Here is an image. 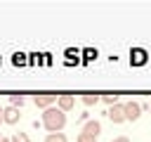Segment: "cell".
Segmentation results:
<instances>
[{
    "instance_id": "11",
    "label": "cell",
    "mask_w": 151,
    "mask_h": 142,
    "mask_svg": "<svg viewBox=\"0 0 151 142\" xmlns=\"http://www.w3.org/2000/svg\"><path fill=\"white\" fill-rule=\"evenodd\" d=\"M45 142H66V135L64 133H47Z\"/></svg>"
},
{
    "instance_id": "12",
    "label": "cell",
    "mask_w": 151,
    "mask_h": 142,
    "mask_svg": "<svg viewBox=\"0 0 151 142\" xmlns=\"http://www.w3.org/2000/svg\"><path fill=\"white\" fill-rule=\"evenodd\" d=\"M9 106H21L24 104V95H19V92H14V95H9Z\"/></svg>"
},
{
    "instance_id": "6",
    "label": "cell",
    "mask_w": 151,
    "mask_h": 142,
    "mask_svg": "<svg viewBox=\"0 0 151 142\" xmlns=\"http://www.w3.org/2000/svg\"><path fill=\"white\" fill-rule=\"evenodd\" d=\"M106 114H109V118H111L113 123H123V121H125V111H123V104H113V106H111Z\"/></svg>"
},
{
    "instance_id": "14",
    "label": "cell",
    "mask_w": 151,
    "mask_h": 142,
    "mask_svg": "<svg viewBox=\"0 0 151 142\" xmlns=\"http://www.w3.org/2000/svg\"><path fill=\"white\" fill-rule=\"evenodd\" d=\"M78 142H97V137L94 135H87V133H80L78 135Z\"/></svg>"
},
{
    "instance_id": "7",
    "label": "cell",
    "mask_w": 151,
    "mask_h": 142,
    "mask_svg": "<svg viewBox=\"0 0 151 142\" xmlns=\"http://www.w3.org/2000/svg\"><path fill=\"white\" fill-rule=\"evenodd\" d=\"M83 133H87V135H94V137H99V133H101V125H99V121H87V123L83 125Z\"/></svg>"
},
{
    "instance_id": "8",
    "label": "cell",
    "mask_w": 151,
    "mask_h": 142,
    "mask_svg": "<svg viewBox=\"0 0 151 142\" xmlns=\"http://www.w3.org/2000/svg\"><path fill=\"white\" fill-rule=\"evenodd\" d=\"M80 99H83V104H85V106H92V104H97V102H99V95H97V92H85Z\"/></svg>"
},
{
    "instance_id": "2",
    "label": "cell",
    "mask_w": 151,
    "mask_h": 142,
    "mask_svg": "<svg viewBox=\"0 0 151 142\" xmlns=\"http://www.w3.org/2000/svg\"><path fill=\"white\" fill-rule=\"evenodd\" d=\"M123 111H125V121H137V118L142 116L139 102H125V104H123Z\"/></svg>"
},
{
    "instance_id": "17",
    "label": "cell",
    "mask_w": 151,
    "mask_h": 142,
    "mask_svg": "<svg viewBox=\"0 0 151 142\" xmlns=\"http://www.w3.org/2000/svg\"><path fill=\"white\" fill-rule=\"evenodd\" d=\"M0 123H2V109H0Z\"/></svg>"
},
{
    "instance_id": "16",
    "label": "cell",
    "mask_w": 151,
    "mask_h": 142,
    "mask_svg": "<svg viewBox=\"0 0 151 142\" xmlns=\"http://www.w3.org/2000/svg\"><path fill=\"white\" fill-rule=\"evenodd\" d=\"M0 142H9V140H7V137H0Z\"/></svg>"
},
{
    "instance_id": "1",
    "label": "cell",
    "mask_w": 151,
    "mask_h": 142,
    "mask_svg": "<svg viewBox=\"0 0 151 142\" xmlns=\"http://www.w3.org/2000/svg\"><path fill=\"white\" fill-rule=\"evenodd\" d=\"M42 125L47 133H61V128L66 125V114L57 106H47L42 111Z\"/></svg>"
},
{
    "instance_id": "9",
    "label": "cell",
    "mask_w": 151,
    "mask_h": 142,
    "mask_svg": "<svg viewBox=\"0 0 151 142\" xmlns=\"http://www.w3.org/2000/svg\"><path fill=\"white\" fill-rule=\"evenodd\" d=\"M144 62H146V52H144V50H134V52H132V64L142 66Z\"/></svg>"
},
{
    "instance_id": "15",
    "label": "cell",
    "mask_w": 151,
    "mask_h": 142,
    "mask_svg": "<svg viewBox=\"0 0 151 142\" xmlns=\"http://www.w3.org/2000/svg\"><path fill=\"white\" fill-rule=\"evenodd\" d=\"M111 142H130V137H125V135H120V137H113Z\"/></svg>"
},
{
    "instance_id": "5",
    "label": "cell",
    "mask_w": 151,
    "mask_h": 142,
    "mask_svg": "<svg viewBox=\"0 0 151 142\" xmlns=\"http://www.w3.org/2000/svg\"><path fill=\"white\" fill-rule=\"evenodd\" d=\"M19 118H21V114H19V109H17V106H7V109H2V121H5V123L14 125Z\"/></svg>"
},
{
    "instance_id": "13",
    "label": "cell",
    "mask_w": 151,
    "mask_h": 142,
    "mask_svg": "<svg viewBox=\"0 0 151 142\" xmlns=\"http://www.w3.org/2000/svg\"><path fill=\"white\" fill-rule=\"evenodd\" d=\"M9 142H31V140H28V135H26V133H14Z\"/></svg>"
},
{
    "instance_id": "3",
    "label": "cell",
    "mask_w": 151,
    "mask_h": 142,
    "mask_svg": "<svg viewBox=\"0 0 151 142\" xmlns=\"http://www.w3.org/2000/svg\"><path fill=\"white\" fill-rule=\"evenodd\" d=\"M57 92H40V95H33V102L38 104V106H42V109H47V106H52V102H57Z\"/></svg>"
},
{
    "instance_id": "10",
    "label": "cell",
    "mask_w": 151,
    "mask_h": 142,
    "mask_svg": "<svg viewBox=\"0 0 151 142\" xmlns=\"http://www.w3.org/2000/svg\"><path fill=\"white\" fill-rule=\"evenodd\" d=\"M99 99L106 102V104H111V106L118 104V95H116V92H104V95H99Z\"/></svg>"
},
{
    "instance_id": "4",
    "label": "cell",
    "mask_w": 151,
    "mask_h": 142,
    "mask_svg": "<svg viewBox=\"0 0 151 142\" xmlns=\"http://www.w3.org/2000/svg\"><path fill=\"white\" fill-rule=\"evenodd\" d=\"M73 104H76V97H73V95H59V97H57V109H61L64 114H66L68 109H73Z\"/></svg>"
}]
</instances>
